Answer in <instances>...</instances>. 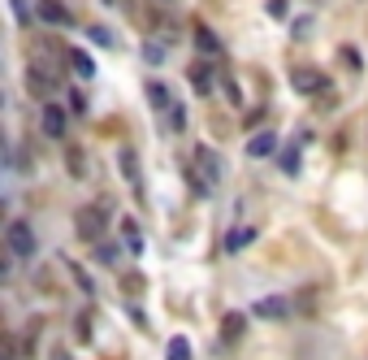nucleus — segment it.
Wrapping results in <instances>:
<instances>
[{
	"label": "nucleus",
	"mask_w": 368,
	"mask_h": 360,
	"mask_svg": "<svg viewBox=\"0 0 368 360\" xmlns=\"http://www.w3.org/2000/svg\"><path fill=\"white\" fill-rule=\"evenodd\" d=\"M122 230H126V247H130V252L139 256V252H143V239H139V226H135V222L126 217V222H122Z\"/></svg>",
	"instance_id": "19"
},
{
	"label": "nucleus",
	"mask_w": 368,
	"mask_h": 360,
	"mask_svg": "<svg viewBox=\"0 0 368 360\" xmlns=\"http://www.w3.org/2000/svg\"><path fill=\"white\" fill-rule=\"evenodd\" d=\"M221 87H226V96H230V100H234V105H243V91H238V87H234V78H226V83H221Z\"/></svg>",
	"instance_id": "29"
},
{
	"label": "nucleus",
	"mask_w": 368,
	"mask_h": 360,
	"mask_svg": "<svg viewBox=\"0 0 368 360\" xmlns=\"http://www.w3.org/2000/svg\"><path fill=\"white\" fill-rule=\"evenodd\" d=\"M65 170H70L74 178H87V157H83L78 148H70V152H65Z\"/></svg>",
	"instance_id": "16"
},
{
	"label": "nucleus",
	"mask_w": 368,
	"mask_h": 360,
	"mask_svg": "<svg viewBox=\"0 0 368 360\" xmlns=\"http://www.w3.org/2000/svg\"><path fill=\"white\" fill-rule=\"evenodd\" d=\"M70 274H74V282H78V287H83V291H91V278H87V274H83V269H78V265H70Z\"/></svg>",
	"instance_id": "30"
},
{
	"label": "nucleus",
	"mask_w": 368,
	"mask_h": 360,
	"mask_svg": "<svg viewBox=\"0 0 368 360\" xmlns=\"http://www.w3.org/2000/svg\"><path fill=\"white\" fill-rule=\"evenodd\" d=\"M95 256H100L104 265H117V247H113V243H100V247H95Z\"/></svg>",
	"instance_id": "27"
},
{
	"label": "nucleus",
	"mask_w": 368,
	"mask_h": 360,
	"mask_svg": "<svg viewBox=\"0 0 368 360\" xmlns=\"http://www.w3.org/2000/svg\"><path fill=\"white\" fill-rule=\"evenodd\" d=\"M26 83H31L35 96H48V91L61 87V78H57V70H52V66H31V70H26Z\"/></svg>",
	"instance_id": "6"
},
{
	"label": "nucleus",
	"mask_w": 368,
	"mask_h": 360,
	"mask_svg": "<svg viewBox=\"0 0 368 360\" xmlns=\"http://www.w3.org/2000/svg\"><path fill=\"white\" fill-rule=\"evenodd\" d=\"M290 83H295V91H303V96H312V91H317V87H321V91L330 87L321 70H307V66H299V70L290 74Z\"/></svg>",
	"instance_id": "9"
},
{
	"label": "nucleus",
	"mask_w": 368,
	"mask_h": 360,
	"mask_svg": "<svg viewBox=\"0 0 368 360\" xmlns=\"http://www.w3.org/2000/svg\"><path fill=\"white\" fill-rule=\"evenodd\" d=\"M78 343H91V317L87 313L78 317Z\"/></svg>",
	"instance_id": "28"
},
{
	"label": "nucleus",
	"mask_w": 368,
	"mask_h": 360,
	"mask_svg": "<svg viewBox=\"0 0 368 360\" xmlns=\"http://www.w3.org/2000/svg\"><path fill=\"white\" fill-rule=\"evenodd\" d=\"M74 230H78L87 243H95L104 230H109V204H83V209L74 213Z\"/></svg>",
	"instance_id": "1"
},
{
	"label": "nucleus",
	"mask_w": 368,
	"mask_h": 360,
	"mask_svg": "<svg viewBox=\"0 0 368 360\" xmlns=\"http://www.w3.org/2000/svg\"><path fill=\"white\" fill-rule=\"evenodd\" d=\"M243 330H247V317H243V313H226V317H221V339H226V343L243 339Z\"/></svg>",
	"instance_id": "11"
},
{
	"label": "nucleus",
	"mask_w": 368,
	"mask_h": 360,
	"mask_svg": "<svg viewBox=\"0 0 368 360\" xmlns=\"http://www.w3.org/2000/svg\"><path fill=\"white\" fill-rule=\"evenodd\" d=\"M338 57H342V66H347L351 74H355V70H364V61H359V53H355V48H342Z\"/></svg>",
	"instance_id": "26"
},
{
	"label": "nucleus",
	"mask_w": 368,
	"mask_h": 360,
	"mask_svg": "<svg viewBox=\"0 0 368 360\" xmlns=\"http://www.w3.org/2000/svg\"><path fill=\"white\" fill-rule=\"evenodd\" d=\"M35 18L48 22V26H57V31L61 26H74V14L61 5V0H35Z\"/></svg>",
	"instance_id": "3"
},
{
	"label": "nucleus",
	"mask_w": 368,
	"mask_h": 360,
	"mask_svg": "<svg viewBox=\"0 0 368 360\" xmlns=\"http://www.w3.org/2000/svg\"><path fill=\"white\" fill-rule=\"evenodd\" d=\"M109 5H117V0H109Z\"/></svg>",
	"instance_id": "34"
},
{
	"label": "nucleus",
	"mask_w": 368,
	"mask_h": 360,
	"mask_svg": "<svg viewBox=\"0 0 368 360\" xmlns=\"http://www.w3.org/2000/svg\"><path fill=\"white\" fill-rule=\"evenodd\" d=\"M191 161L199 165V178H204V182H217V178H221V157H217V152L208 148V143L195 148V157H191Z\"/></svg>",
	"instance_id": "5"
},
{
	"label": "nucleus",
	"mask_w": 368,
	"mask_h": 360,
	"mask_svg": "<svg viewBox=\"0 0 368 360\" xmlns=\"http://www.w3.org/2000/svg\"><path fill=\"white\" fill-rule=\"evenodd\" d=\"M273 152H278V130H260V135L247 139V157H256V161L273 157Z\"/></svg>",
	"instance_id": "7"
},
{
	"label": "nucleus",
	"mask_w": 368,
	"mask_h": 360,
	"mask_svg": "<svg viewBox=\"0 0 368 360\" xmlns=\"http://www.w3.org/2000/svg\"><path fill=\"white\" fill-rule=\"evenodd\" d=\"M0 360H14V356H9V351H0Z\"/></svg>",
	"instance_id": "33"
},
{
	"label": "nucleus",
	"mask_w": 368,
	"mask_h": 360,
	"mask_svg": "<svg viewBox=\"0 0 368 360\" xmlns=\"http://www.w3.org/2000/svg\"><path fill=\"white\" fill-rule=\"evenodd\" d=\"M87 35L95 39V43H104V48H113L117 39H113V31H104V26H87Z\"/></svg>",
	"instance_id": "25"
},
{
	"label": "nucleus",
	"mask_w": 368,
	"mask_h": 360,
	"mask_svg": "<svg viewBox=\"0 0 368 360\" xmlns=\"http://www.w3.org/2000/svg\"><path fill=\"white\" fill-rule=\"evenodd\" d=\"M278 165H282L286 174H299V148H286V152H282V161H278Z\"/></svg>",
	"instance_id": "24"
},
{
	"label": "nucleus",
	"mask_w": 368,
	"mask_h": 360,
	"mask_svg": "<svg viewBox=\"0 0 368 360\" xmlns=\"http://www.w3.org/2000/svg\"><path fill=\"white\" fill-rule=\"evenodd\" d=\"M269 14L273 18H286V0H269Z\"/></svg>",
	"instance_id": "32"
},
{
	"label": "nucleus",
	"mask_w": 368,
	"mask_h": 360,
	"mask_svg": "<svg viewBox=\"0 0 368 360\" xmlns=\"http://www.w3.org/2000/svg\"><path fill=\"white\" fill-rule=\"evenodd\" d=\"M122 287H126V291H130V295H139V291H143V278H139V274H130V278H126V282H122Z\"/></svg>",
	"instance_id": "31"
},
{
	"label": "nucleus",
	"mask_w": 368,
	"mask_h": 360,
	"mask_svg": "<svg viewBox=\"0 0 368 360\" xmlns=\"http://www.w3.org/2000/svg\"><path fill=\"white\" fill-rule=\"evenodd\" d=\"M195 48H199L204 57H217V53H221V43H217V35L208 31V26H195Z\"/></svg>",
	"instance_id": "12"
},
{
	"label": "nucleus",
	"mask_w": 368,
	"mask_h": 360,
	"mask_svg": "<svg viewBox=\"0 0 368 360\" xmlns=\"http://www.w3.org/2000/svg\"><path fill=\"white\" fill-rule=\"evenodd\" d=\"M122 174H126L130 182H139V165H135V152H130V148H122Z\"/></svg>",
	"instance_id": "21"
},
{
	"label": "nucleus",
	"mask_w": 368,
	"mask_h": 360,
	"mask_svg": "<svg viewBox=\"0 0 368 360\" xmlns=\"http://www.w3.org/2000/svg\"><path fill=\"white\" fill-rule=\"evenodd\" d=\"M5 247L26 261V256H35V247H39V243H35V230H31L26 222H9V226H5Z\"/></svg>",
	"instance_id": "2"
},
{
	"label": "nucleus",
	"mask_w": 368,
	"mask_h": 360,
	"mask_svg": "<svg viewBox=\"0 0 368 360\" xmlns=\"http://www.w3.org/2000/svg\"><path fill=\"white\" fill-rule=\"evenodd\" d=\"M165 356H169V360H191V343H186L182 334H178V339H169V347H165Z\"/></svg>",
	"instance_id": "18"
},
{
	"label": "nucleus",
	"mask_w": 368,
	"mask_h": 360,
	"mask_svg": "<svg viewBox=\"0 0 368 360\" xmlns=\"http://www.w3.org/2000/svg\"><path fill=\"white\" fill-rule=\"evenodd\" d=\"M39 126H43L48 139H61L65 126H70V109H61V105H43V109H39Z\"/></svg>",
	"instance_id": "4"
},
{
	"label": "nucleus",
	"mask_w": 368,
	"mask_h": 360,
	"mask_svg": "<svg viewBox=\"0 0 368 360\" xmlns=\"http://www.w3.org/2000/svg\"><path fill=\"white\" fill-rule=\"evenodd\" d=\"M290 313V299L282 295H265V299H256V317H265V322H282Z\"/></svg>",
	"instance_id": "8"
},
{
	"label": "nucleus",
	"mask_w": 368,
	"mask_h": 360,
	"mask_svg": "<svg viewBox=\"0 0 368 360\" xmlns=\"http://www.w3.org/2000/svg\"><path fill=\"white\" fill-rule=\"evenodd\" d=\"M65 61L74 66V74H78V78H91V74H95L91 57H87V53H78V48H65Z\"/></svg>",
	"instance_id": "13"
},
{
	"label": "nucleus",
	"mask_w": 368,
	"mask_h": 360,
	"mask_svg": "<svg viewBox=\"0 0 368 360\" xmlns=\"http://www.w3.org/2000/svg\"><path fill=\"white\" fill-rule=\"evenodd\" d=\"M191 83H195V91H199V96L213 91V57H204L199 66H191Z\"/></svg>",
	"instance_id": "10"
},
{
	"label": "nucleus",
	"mask_w": 368,
	"mask_h": 360,
	"mask_svg": "<svg viewBox=\"0 0 368 360\" xmlns=\"http://www.w3.org/2000/svg\"><path fill=\"white\" fill-rule=\"evenodd\" d=\"M247 243H256V230H251V226H238V230H230V239H226V252H243Z\"/></svg>",
	"instance_id": "15"
},
{
	"label": "nucleus",
	"mask_w": 368,
	"mask_h": 360,
	"mask_svg": "<svg viewBox=\"0 0 368 360\" xmlns=\"http://www.w3.org/2000/svg\"><path fill=\"white\" fill-rule=\"evenodd\" d=\"M143 91H147V105H152V109H169V105H174V100H169V87H165V83H147Z\"/></svg>",
	"instance_id": "14"
},
{
	"label": "nucleus",
	"mask_w": 368,
	"mask_h": 360,
	"mask_svg": "<svg viewBox=\"0 0 368 360\" xmlns=\"http://www.w3.org/2000/svg\"><path fill=\"white\" fill-rule=\"evenodd\" d=\"M182 174H186V182H191V191H195V195H208V191H213V182H204L195 165H182Z\"/></svg>",
	"instance_id": "17"
},
{
	"label": "nucleus",
	"mask_w": 368,
	"mask_h": 360,
	"mask_svg": "<svg viewBox=\"0 0 368 360\" xmlns=\"http://www.w3.org/2000/svg\"><path fill=\"white\" fill-rule=\"evenodd\" d=\"M165 113H169V130H186V109L182 105H169Z\"/></svg>",
	"instance_id": "22"
},
{
	"label": "nucleus",
	"mask_w": 368,
	"mask_h": 360,
	"mask_svg": "<svg viewBox=\"0 0 368 360\" xmlns=\"http://www.w3.org/2000/svg\"><path fill=\"white\" fill-rule=\"evenodd\" d=\"M143 61H147V66H161V61H165V43H152V39H147V43H143Z\"/></svg>",
	"instance_id": "20"
},
{
	"label": "nucleus",
	"mask_w": 368,
	"mask_h": 360,
	"mask_svg": "<svg viewBox=\"0 0 368 360\" xmlns=\"http://www.w3.org/2000/svg\"><path fill=\"white\" fill-rule=\"evenodd\" d=\"M14 261H18V256H14L9 247L0 252V282H9V278H14Z\"/></svg>",
	"instance_id": "23"
}]
</instances>
